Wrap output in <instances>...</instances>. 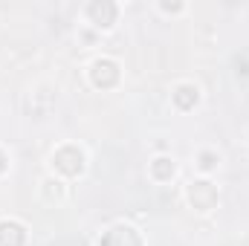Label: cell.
Returning a JSON list of instances; mask_svg holds the SVG:
<instances>
[{
	"instance_id": "cell-6",
	"label": "cell",
	"mask_w": 249,
	"mask_h": 246,
	"mask_svg": "<svg viewBox=\"0 0 249 246\" xmlns=\"http://www.w3.org/2000/svg\"><path fill=\"white\" fill-rule=\"evenodd\" d=\"M174 102H177L180 107H191V105L197 102V87H191V84L177 87V93H174Z\"/></svg>"
},
{
	"instance_id": "cell-8",
	"label": "cell",
	"mask_w": 249,
	"mask_h": 246,
	"mask_svg": "<svg viewBox=\"0 0 249 246\" xmlns=\"http://www.w3.org/2000/svg\"><path fill=\"white\" fill-rule=\"evenodd\" d=\"M200 165H203V168H212V165H214V157H212V154H203V162H200Z\"/></svg>"
},
{
	"instance_id": "cell-2",
	"label": "cell",
	"mask_w": 249,
	"mask_h": 246,
	"mask_svg": "<svg viewBox=\"0 0 249 246\" xmlns=\"http://www.w3.org/2000/svg\"><path fill=\"white\" fill-rule=\"evenodd\" d=\"M102 246H139V238H136L133 229H127V226H116V229H110V232L105 235Z\"/></svg>"
},
{
	"instance_id": "cell-1",
	"label": "cell",
	"mask_w": 249,
	"mask_h": 246,
	"mask_svg": "<svg viewBox=\"0 0 249 246\" xmlns=\"http://www.w3.org/2000/svg\"><path fill=\"white\" fill-rule=\"evenodd\" d=\"M87 15L93 18L96 26H110V23L116 20V6L107 3V0H102V3H90V6H87Z\"/></svg>"
},
{
	"instance_id": "cell-3",
	"label": "cell",
	"mask_w": 249,
	"mask_h": 246,
	"mask_svg": "<svg viewBox=\"0 0 249 246\" xmlns=\"http://www.w3.org/2000/svg\"><path fill=\"white\" fill-rule=\"evenodd\" d=\"M55 165L61 168L64 174H78L81 171V151L75 148H61L55 154Z\"/></svg>"
},
{
	"instance_id": "cell-4",
	"label": "cell",
	"mask_w": 249,
	"mask_h": 246,
	"mask_svg": "<svg viewBox=\"0 0 249 246\" xmlns=\"http://www.w3.org/2000/svg\"><path fill=\"white\" fill-rule=\"evenodd\" d=\"M116 78H119L116 64L113 61H96V67H93V81H96L99 87H110Z\"/></svg>"
},
{
	"instance_id": "cell-5",
	"label": "cell",
	"mask_w": 249,
	"mask_h": 246,
	"mask_svg": "<svg viewBox=\"0 0 249 246\" xmlns=\"http://www.w3.org/2000/svg\"><path fill=\"white\" fill-rule=\"evenodd\" d=\"M26 232L18 223H0V246H23Z\"/></svg>"
},
{
	"instance_id": "cell-7",
	"label": "cell",
	"mask_w": 249,
	"mask_h": 246,
	"mask_svg": "<svg viewBox=\"0 0 249 246\" xmlns=\"http://www.w3.org/2000/svg\"><path fill=\"white\" fill-rule=\"evenodd\" d=\"M154 174H157L160 180L171 177V174H174V162H171V159H157V162H154Z\"/></svg>"
},
{
	"instance_id": "cell-9",
	"label": "cell",
	"mask_w": 249,
	"mask_h": 246,
	"mask_svg": "<svg viewBox=\"0 0 249 246\" xmlns=\"http://www.w3.org/2000/svg\"><path fill=\"white\" fill-rule=\"evenodd\" d=\"M3 168H6V157L0 154V171H3Z\"/></svg>"
}]
</instances>
